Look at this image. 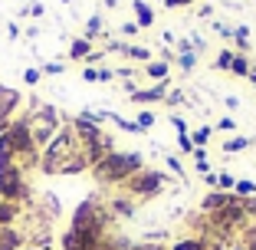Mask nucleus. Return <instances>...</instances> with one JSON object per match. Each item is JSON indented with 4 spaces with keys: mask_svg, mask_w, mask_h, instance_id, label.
Here are the masks:
<instances>
[{
    "mask_svg": "<svg viewBox=\"0 0 256 250\" xmlns=\"http://www.w3.org/2000/svg\"><path fill=\"white\" fill-rule=\"evenodd\" d=\"M142 168V155H112L98 165V178H122L128 171H138Z\"/></svg>",
    "mask_w": 256,
    "mask_h": 250,
    "instance_id": "nucleus-1",
    "label": "nucleus"
},
{
    "mask_svg": "<svg viewBox=\"0 0 256 250\" xmlns=\"http://www.w3.org/2000/svg\"><path fill=\"white\" fill-rule=\"evenodd\" d=\"M53 125H56V115L50 112V109H43V112L36 115V122L30 125V135L36 138V142H50V135H53Z\"/></svg>",
    "mask_w": 256,
    "mask_h": 250,
    "instance_id": "nucleus-2",
    "label": "nucleus"
},
{
    "mask_svg": "<svg viewBox=\"0 0 256 250\" xmlns=\"http://www.w3.org/2000/svg\"><path fill=\"white\" fill-rule=\"evenodd\" d=\"M158 184H161V174H144V178H138L132 188L142 191V194H148V191H158Z\"/></svg>",
    "mask_w": 256,
    "mask_h": 250,
    "instance_id": "nucleus-3",
    "label": "nucleus"
},
{
    "mask_svg": "<svg viewBox=\"0 0 256 250\" xmlns=\"http://www.w3.org/2000/svg\"><path fill=\"white\" fill-rule=\"evenodd\" d=\"M16 102H20V96H16L14 89H4V86H0V115H7Z\"/></svg>",
    "mask_w": 256,
    "mask_h": 250,
    "instance_id": "nucleus-4",
    "label": "nucleus"
},
{
    "mask_svg": "<svg viewBox=\"0 0 256 250\" xmlns=\"http://www.w3.org/2000/svg\"><path fill=\"white\" fill-rule=\"evenodd\" d=\"M164 96V83L154 86V89H144V92H135V102H151V99H161Z\"/></svg>",
    "mask_w": 256,
    "mask_h": 250,
    "instance_id": "nucleus-5",
    "label": "nucleus"
},
{
    "mask_svg": "<svg viewBox=\"0 0 256 250\" xmlns=\"http://www.w3.org/2000/svg\"><path fill=\"white\" fill-rule=\"evenodd\" d=\"M135 10H138V23H142V27H148V23L154 20V14L148 10V4H144V0H135Z\"/></svg>",
    "mask_w": 256,
    "mask_h": 250,
    "instance_id": "nucleus-6",
    "label": "nucleus"
},
{
    "mask_svg": "<svg viewBox=\"0 0 256 250\" xmlns=\"http://www.w3.org/2000/svg\"><path fill=\"white\" fill-rule=\"evenodd\" d=\"M16 247V234L14 230H4V234H0V250H14Z\"/></svg>",
    "mask_w": 256,
    "mask_h": 250,
    "instance_id": "nucleus-7",
    "label": "nucleus"
},
{
    "mask_svg": "<svg viewBox=\"0 0 256 250\" xmlns=\"http://www.w3.org/2000/svg\"><path fill=\"white\" fill-rule=\"evenodd\" d=\"M164 73H168V63H148V76H151V79H154V76L161 79Z\"/></svg>",
    "mask_w": 256,
    "mask_h": 250,
    "instance_id": "nucleus-8",
    "label": "nucleus"
},
{
    "mask_svg": "<svg viewBox=\"0 0 256 250\" xmlns=\"http://www.w3.org/2000/svg\"><path fill=\"white\" fill-rule=\"evenodd\" d=\"M240 148H246V138H230V142H224V152H240Z\"/></svg>",
    "mask_w": 256,
    "mask_h": 250,
    "instance_id": "nucleus-9",
    "label": "nucleus"
},
{
    "mask_svg": "<svg viewBox=\"0 0 256 250\" xmlns=\"http://www.w3.org/2000/svg\"><path fill=\"white\" fill-rule=\"evenodd\" d=\"M125 56H132V60H148V50H142V46H128V50H125Z\"/></svg>",
    "mask_w": 256,
    "mask_h": 250,
    "instance_id": "nucleus-10",
    "label": "nucleus"
},
{
    "mask_svg": "<svg viewBox=\"0 0 256 250\" xmlns=\"http://www.w3.org/2000/svg\"><path fill=\"white\" fill-rule=\"evenodd\" d=\"M72 56H89V43H86V40H76L72 43Z\"/></svg>",
    "mask_w": 256,
    "mask_h": 250,
    "instance_id": "nucleus-11",
    "label": "nucleus"
},
{
    "mask_svg": "<svg viewBox=\"0 0 256 250\" xmlns=\"http://www.w3.org/2000/svg\"><path fill=\"white\" fill-rule=\"evenodd\" d=\"M230 69H234V73H250V66H246V60H243V56H234Z\"/></svg>",
    "mask_w": 256,
    "mask_h": 250,
    "instance_id": "nucleus-12",
    "label": "nucleus"
},
{
    "mask_svg": "<svg viewBox=\"0 0 256 250\" xmlns=\"http://www.w3.org/2000/svg\"><path fill=\"white\" fill-rule=\"evenodd\" d=\"M207 138H210V129H207V125L194 132V142H197V145H204V142H207Z\"/></svg>",
    "mask_w": 256,
    "mask_h": 250,
    "instance_id": "nucleus-13",
    "label": "nucleus"
},
{
    "mask_svg": "<svg viewBox=\"0 0 256 250\" xmlns=\"http://www.w3.org/2000/svg\"><path fill=\"white\" fill-rule=\"evenodd\" d=\"M236 191H240V194H253L256 184H253V181H236Z\"/></svg>",
    "mask_w": 256,
    "mask_h": 250,
    "instance_id": "nucleus-14",
    "label": "nucleus"
},
{
    "mask_svg": "<svg viewBox=\"0 0 256 250\" xmlns=\"http://www.w3.org/2000/svg\"><path fill=\"white\" fill-rule=\"evenodd\" d=\"M174 250H204V247H200V243H197V240H184V243H178V247H174Z\"/></svg>",
    "mask_w": 256,
    "mask_h": 250,
    "instance_id": "nucleus-15",
    "label": "nucleus"
},
{
    "mask_svg": "<svg viewBox=\"0 0 256 250\" xmlns=\"http://www.w3.org/2000/svg\"><path fill=\"white\" fill-rule=\"evenodd\" d=\"M151 122H154V115H151V112H142V119H138V129H148Z\"/></svg>",
    "mask_w": 256,
    "mask_h": 250,
    "instance_id": "nucleus-16",
    "label": "nucleus"
},
{
    "mask_svg": "<svg viewBox=\"0 0 256 250\" xmlns=\"http://www.w3.org/2000/svg\"><path fill=\"white\" fill-rule=\"evenodd\" d=\"M171 122H174V129L181 132V135H184V132H188V122H184V119H181V115H174V119H171Z\"/></svg>",
    "mask_w": 256,
    "mask_h": 250,
    "instance_id": "nucleus-17",
    "label": "nucleus"
},
{
    "mask_svg": "<svg viewBox=\"0 0 256 250\" xmlns=\"http://www.w3.org/2000/svg\"><path fill=\"white\" fill-rule=\"evenodd\" d=\"M217 184H220V188H234V178H230V174H220Z\"/></svg>",
    "mask_w": 256,
    "mask_h": 250,
    "instance_id": "nucleus-18",
    "label": "nucleus"
},
{
    "mask_svg": "<svg viewBox=\"0 0 256 250\" xmlns=\"http://www.w3.org/2000/svg\"><path fill=\"white\" fill-rule=\"evenodd\" d=\"M178 142H181V148H184V152H194V142H190V138H184V135H178Z\"/></svg>",
    "mask_w": 256,
    "mask_h": 250,
    "instance_id": "nucleus-19",
    "label": "nucleus"
},
{
    "mask_svg": "<svg viewBox=\"0 0 256 250\" xmlns=\"http://www.w3.org/2000/svg\"><path fill=\"white\" fill-rule=\"evenodd\" d=\"M181 66H184V69H190V66H194V56L184 53V56H181Z\"/></svg>",
    "mask_w": 256,
    "mask_h": 250,
    "instance_id": "nucleus-20",
    "label": "nucleus"
},
{
    "mask_svg": "<svg viewBox=\"0 0 256 250\" xmlns=\"http://www.w3.org/2000/svg\"><path fill=\"white\" fill-rule=\"evenodd\" d=\"M184 4H190V0H168V7H184Z\"/></svg>",
    "mask_w": 256,
    "mask_h": 250,
    "instance_id": "nucleus-21",
    "label": "nucleus"
},
{
    "mask_svg": "<svg viewBox=\"0 0 256 250\" xmlns=\"http://www.w3.org/2000/svg\"><path fill=\"white\" fill-rule=\"evenodd\" d=\"M250 79H253V83H256V69H253V73H250Z\"/></svg>",
    "mask_w": 256,
    "mask_h": 250,
    "instance_id": "nucleus-22",
    "label": "nucleus"
}]
</instances>
